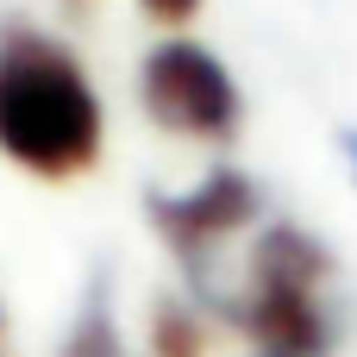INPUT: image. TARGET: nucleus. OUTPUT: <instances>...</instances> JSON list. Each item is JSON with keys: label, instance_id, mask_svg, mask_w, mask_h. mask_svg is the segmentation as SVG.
<instances>
[{"label": "nucleus", "instance_id": "obj_1", "mask_svg": "<svg viewBox=\"0 0 357 357\" xmlns=\"http://www.w3.org/2000/svg\"><path fill=\"white\" fill-rule=\"evenodd\" d=\"M107 107L69 44L6 25L0 31V151L31 176H82L100 163Z\"/></svg>", "mask_w": 357, "mask_h": 357}, {"label": "nucleus", "instance_id": "obj_7", "mask_svg": "<svg viewBox=\"0 0 357 357\" xmlns=\"http://www.w3.org/2000/svg\"><path fill=\"white\" fill-rule=\"evenodd\" d=\"M339 157L351 169V188H357V126H339Z\"/></svg>", "mask_w": 357, "mask_h": 357}, {"label": "nucleus", "instance_id": "obj_5", "mask_svg": "<svg viewBox=\"0 0 357 357\" xmlns=\"http://www.w3.org/2000/svg\"><path fill=\"white\" fill-rule=\"evenodd\" d=\"M151 345H157V357H201L195 307H182V301H157V314H151Z\"/></svg>", "mask_w": 357, "mask_h": 357}, {"label": "nucleus", "instance_id": "obj_2", "mask_svg": "<svg viewBox=\"0 0 357 357\" xmlns=\"http://www.w3.org/2000/svg\"><path fill=\"white\" fill-rule=\"evenodd\" d=\"M326 276H333V257L326 245L295 226V220H276L264 226V238L251 245L245 257V289L226 295L220 307L257 339V351H333V314H326Z\"/></svg>", "mask_w": 357, "mask_h": 357}, {"label": "nucleus", "instance_id": "obj_8", "mask_svg": "<svg viewBox=\"0 0 357 357\" xmlns=\"http://www.w3.org/2000/svg\"><path fill=\"white\" fill-rule=\"evenodd\" d=\"M257 357H320V351H257Z\"/></svg>", "mask_w": 357, "mask_h": 357}, {"label": "nucleus", "instance_id": "obj_9", "mask_svg": "<svg viewBox=\"0 0 357 357\" xmlns=\"http://www.w3.org/2000/svg\"><path fill=\"white\" fill-rule=\"evenodd\" d=\"M113 357H119V351H113Z\"/></svg>", "mask_w": 357, "mask_h": 357}, {"label": "nucleus", "instance_id": "obj_6", "mask_svg": "<svg viewBox=\"0 0 357 357\" xmlns=\"http://www.w3.org/2000/svg\"><path fill=\"white\" fill-rule=\"evenodd\" d=\"M151 19H163V25H182V19H195L201 13V0H138Z\"/></svg>", "mask_w": 357, "mask_h": 357}, {"label": "nucleus", "instance_id": "obj_3", "mask_svg": "<svg viewBox=\"0 0 357 357\" xmlns=\"http://www.w3.org/2000/svg\"><path fill=\"white\" fill-rule=\"evenodd\" d=\"M138 100L163 132L207 138V144H232L238 119H245V94H238L232 69L207 44H188V38H163L157 50H144Z\"/></svg>", "mask_w": 357, "mask_h": 357}, {"label": "nucleus", "instance_id": "obj_4", "mask_svg": "<svg viewBox=\"0 0 357 357\" xmlns=\"http://www.w3.org/2000/svg\"><path fill=\"white\" fill-rule=\"evenodd\" d=\"M144 201H151V226L163 232L176 264L195 276L201 301H213V257L232 232H245L257 220V182L245 169H213L207 182H195L182 195H144Z\"/></svg>", "mask_w": 357, "mask_h": 357}]
</instances>
